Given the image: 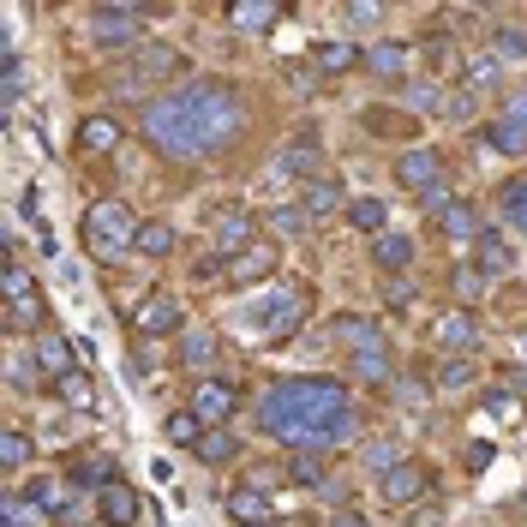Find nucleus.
I'll return each instance as SVG.
<instances>
[{
	"mask_svg": "<svg viewBox=\"0 0 527 527\" xmlns=\"http://www.w3.org/2000/svg\"><path fill=\"white\" fill-rule=\"evenodd\" d=\"M84 42L102 48V54H120V48L132 54V48H144V12L138 6H90Z\"/></svg>",
	"mask_w": 527,
	"mask_h": 527,
	"instance_id": "0eeeda50",
	"label": "nucleus"
},
{
	"mask_svg": "<svg viewBox=\"0 0 527 527\" xmlns=\"http://www.w3.org/2000/svg\"><path fill=\"white\" fill-rule=\"evenodd\" d=\"M138 126H144V144H150L156 156H168V162H210V156H216V150H210V132H204V120H198V108L186 102V90H168V96L144 102V108H138Z\"/></svg>",
	"mask_w": 527,
	"mask_h": 527,
	"instance_id": "f03ea898",
	"label": "nucleus"
},
{
	"mask_svg": "<svg viewBox=\"0 0 527 527\" xmlns=\"http://www.w3.org/2000/svg\"><path fill=\"white\" fill-rule=\"evenodd\" d=\"M180 360L186 366H210L216 360V336L210 330H180Z\"/></svg>",
	"mask_w": 527,
	"mask_h": 527,
	"instance_id": "a19ab883",
	"label": "nucleus"
},
{
	"mask_svg": "<svg viewBox=\"0 0 527 527\" xmlns=\"http://www.w3.org/2000/svg\"><path fill=\"white\" fill-rule=\"evenodd\" d=\"M348 378H360L366 390H390V384H396L390 348H372V354H348Z\"/></svg>",
	"mask_w": 527,
	"mask_h": 527,
	"instance_id": "4be33fe9",
	"label": "nucleus"
},
{
	"mask_svg": "<svg viewBox=\"0 0 527 527\" xmlns=\"http://www.w3.org/2000/svg\"><path fill=\"white\" fill-rule=\"evenodd\" d=\"M180 90H186V102L198 108V120H204V132H210V150H216V156L234 150L240 132H246V102H240V90H234L228 78H192V84H180Z\"/></svg>",
	"mask_w": 527,
	"mask_h": 527,
	"instance_id": "7ed1b4c3",
	"label": "nucleus"
},
{
	"mask_svg": "<svg viewBox=\"0 0 527 527\" xmlns=\"http://www.w3.org/2000/svg\"><path fill=\"white\" fill-rule=\"evenodd\" d=\"M186 408H192L204 426H228V420H234V408H240V390H234L228 378H198V384H192V396H186Z\"/></svg>",
	"mask_w": 527,
	"mask_h": 527,
	"instance_id": "9d476101",
	"label": "nucleus"
},
{
	"mask_svg": "<svg viewBox=\"0 0 527 527\" xmlns=\"http://www.w3.org/2000/svg\"><path fill=\"white\" fill-rule=\"evenodd\" d=\"M312 66L318 72H348V66H366V48H354V42H318Z\"/></svg>",
	"mask_w": 527,
	"mask_h": 527,
	"instance_id": "c756f323",
	"label": "nucleus"
},
{
	"mask_svg": "<svg viewBox=\"0 0 527 527\" xmlns=\"http://www.w3.org/2000/svg\"><path fill=\"white\" fill-rule=\"evenodd\" d=\"M462 78H468V90H474V84H498V78H504V60L486 48V54H474V60L462 66Z\"/></svg>",
	"mask_w": 527,
	"mask_h": 527,
	"instance_id": "a18cd8bd",
	"label": "nucleus"
},
{
	"mask_svg": "<svg viewBox=\"0 0 527 527\" xmlns=\"http://www.w3.org/2000/svg\"><path fill=\"white\" fill-rule=\"evenodd\" d=\"M498 216H504V222L527 240V174H516V180H504V186H498Z\"/></svg>",
	"mask_w": 527,
	"mask_h": 527,
	"instance_id": "bb28decb",
	"label": "nucleus"
},
{
	"mask_svg": "<svg viewBox=\"0 0 527 527\" xmlns=\"http://www.w3.org/2000/svg\"><path fill=\"white\" fill-rule=\"evenodd\" d=\"M486 144L504 150V156H527V114H498L486 126Z\"/></svg>",
	"mask_w": 527,
	"mask_h": 527,
	"instance_id": "a878e982",
	"label": "nucleus"
},
{
	"mask_svg": "<svg viewBox=\"0 0 527 527\" xmlns=\"http://www.w3.org/2000/svg\"><path fill=\"white\" fill-rule=\"evenodd\" d=\"M30 360H36V372H42L48 384H60V378H72V372H78V360H72V342H66L60 330H42V336L30 342Z\"/></svg>",
	"mask_w": 527,
	"mask_h": 527,
	"instance_id": "2eb2a0df",
	"label": "nucleus"
},
{
	"mask_svg": "<svg viewBox=\"0 0 527 527\" xmlns=\"http://www.w3.org/2000/svg\"><path fill=\"white\" fill-rule=\"evenodd\" d=\"M174 246H180V240H174L168 222H144V228H138V258H156V264H162V258H174Z\"/></svg>",
	"mask_w": 527,
	"mask_h": 527,
	"instance_id": "473e14b6",
	"label": "nucleus"
},
{
	"mask_svg": "<svg viewBox=\"0 0 527 527\" xmlns=\"http://www.w3.org/2000/svg\"><path fill=\"white\" fill-rule=\"evenodd\" d=\"M54 396H60L66 408H78V414H96V384H90L84 372H72V378H60V384H54Z\"/></svg>",
	"mask_w": 527,
	"mask_h": 527,
	"instance_id": "e433bc0d",
	"label": "nucleus"
},
{
	"mask_svg": "<svg viewBox=\"0 0 527 527\" xmlns=\"http://www.w3.org/2000/svg\"><path fill=\"white\" fill-rule=\"evenodd\" d=\"M30 456H36L30 432H24V426H6V432H0V468H6V474H24Z\"/></svg>",
	"mask_w": 527,
	"mask_h": 527,
	"instance_id": "7c9ffc66",
	"label": "nucleus"
},
{
	"mask_svg": "<svg viewBox=\"0 0 527 527\" xmlns=\"http://www.w3.org/2000/svg\"><path fill=\"white\" fill-rule=\"evenodd\" d=\"M444 108H450V114H456V120H468V108H474V96H468V90H456V96H450V102H444Z\"/></svg>",
	"mask_w": 527,
	"mask_h": 527,
	"instance_id": "6e6d98bb",
	"label": "nucleus"
},
{
	"mask_svg": "<svg viewBox=\"0 0 527 527\" xmlns=\"http://www.w3.org/2000/svg\"><path fill=\"white\" fill-rule=\"evenodd\" d=\"M492 54H498V60H522L527 66V30L522 24H498V30H492Z\"/></svg>",
	"mask_w": 527,
	"mask_h": 527,
	"instance_id": "37998d69",
	"label": "nucleus"
},
{
	"mask_svg": "<svg viewBox=\"0 0 527 527\" xmlns=\"http://www.w3.org/2000/svg\"><path fill=\"white\" fill-rule=\"evenodd\" d=\"M468 384H474V354H444V360H438V390L456 396V390H468Z\"/></svg>",
	"mask_w": 527,
	"mask_h": 527,
	"instance_id": "72a5a7b5",
	"label": "nucleus"
},
{
	"mask_svg": "<svg viewBox=\"0 0 527 527\" xmlns=\"http://www.w3.org/2000/svg\"><path fill=\"white\" fill-rule=\"evenodd\" d=\"M384 300H390V306H396V312H402V306H414V288H408V282H402V276H396V282H390V288H384Z\"/></svg>",
	"mask_w": 527,
	"mask_h": 527,
	"instance_id": "864d4df0",
	"label": "nucleus"
},
{
	"mask_svg": "<svg viewBox=\"0 0 527 527\" xmlns=\"http://www.w3.org/2000/svg\"><path fill=\"white\" fill-rule=\"evenodd\" d=\"M258 240H264V234H258V216H252L246 204H222V210L210 216V252H216V258L234 264V258H240L246 246H258Z\"/></svg>",
	"mask_w": 527,
	"mask_h": 527,
	"instance_id": "6e6552de",
	"label": "nucleus"
},
{
	"mask_svg": "<svg viewBox=\"0 0 527 527\" xmlns=\"http://www.w3.org/2000/svg\"><path fill=\"white\" fill-rule=\"evenodd\" d=\"M426 492H432V468H426V462H414V456H408L402 468H390V474L378 480V498H384V504H396V510L420 504Z\"/></svg>",
	"mask_w": 527,
	"mask_h": 527,
	"instance_id": "f8f14e48",
	"label": "nucleus"
},
{
	"mask_svg": "<svg viewBox=\"0 0 527 527\" xmlns=\"http://www.w3.org/2000/svg\"><path fill=\"white\" fill-rule=\"evenodd\" d=\"M18 96H24V60H18V48H6L0 54V102L18 108Z\"/></svg>",
	"mask_w": 527,
	"mask_h": 527,
	"instance_id": "4c0bfd02",
	"label": "nucleus"
},
{
	"mask_svg": "<svg viewBox=\"0 0 527 527\" xmlns=\"http://www.w3.org/2000/svg\"><path fill=\"white\" fill-rule=\"evenodd\" d=\"M300 210H306V222H330L336 210H348V192H342V180H336V174H318V180H306V192H300Z\"/></svg>",
	"mask_w": 527,
	"mask_h": 527,
	"instance_id": "f3484780",
	"label": "nucleus"
},
{
	"mask_svg": "<svg viewBox=\"0 0 527 527\" xmlns=\"http://www.w3.org/2000/svg\"><path fill=\"white\" fill-rule=\"evenodd\" d=\"M114 480H120V474H114V456H102V450L72 462V486H96V492H102V486H114Z\"/></svg>",
	"mask_w": 527,
	"mask_h": 527,
	"instance_id": "2f4dec72",
	"label": "nucleus"
},
{
	"mask_svg": "<svg viewBox=\"0 0 527 527\" xmlns=\"http://www.w3.org/2000/svg\"><path fill=\"white\" fill-rule=\"evenodd\" d=\"M132 330H138V342H156V336L186 330V312H180V300H174V294H150V300H138Z\"/></svg>",
	"mask_w": 527,
	"mask_h": 527,
	"instance_id": "9b49d317",
	"label": "nucleus"
},
{
	"mask_svg": "<svg viewBox=\"0 0 527 527\" xmlns=\"http://www.w3.org/2000/svg\"><path fill=\"white\" fill-rule=\"evenodd\" d=\"M222 510H228V516H234L240 527H264V522H276V516H270V498H264L258 486H234V492L222 498Z\"/></svg>",
	"mask_w": 527,
	"mask_h": 527,
	"instance_id": "aec40b11",
	"label": "nucleus"
},
{
	"mask_svg": "<svg viewBox=\"0 0 527 527\" xmlns=\"http://www.w3.org/2000/svg\"><path fill=\"white\" fill-rule=\"evenodd\" d=\"M276 18H282L276 0H234V6H228V24H234V30H270Z\"/></svg>",
	"mask_w": 527,
	"mask_h": 527,
	"instance_id": "cd10ccee",
	"label": "nucleus"
},
{
	"mask_svg": "<svg viewBox=\"0 0 527 527\" xmlns=\"http://www.w3.org/2000/svg\"><path fill=\"white\" fill-rule=\"evenodd\" d=\"M366 132H414V120L408 114H390V108H366Z\"/></svg>",
	"mask_w": 527,
	"mask_h": 527,
	"instance_id": "3c124183",
	"label": "nucleus"
},
{
	"mask_svg": "<svg viewBox=\"0 0 527 527\" xmlns=\"http://www.w3.org/2000/svg\"><path fill=\"white\" fill-rule=\"evenodd\" d=\"M6 330L36 342V336L48 330V324H42V300H36V294H24V300H6Z\"/></svg>",
	"mask_w": 527,
	"mask_h": 527,
	"instance_id": "c85d7f7f",
	"label": "nucleus"
},
{
	"mask_svg": "<svg viewBox=\"0 0 527 527\" xmlns=\"http://www.w3.org/2000/svg\"><path fill=\"white\" fill-rule=\"evenodd\" d=\"M522 510H527V486H522Z\"/></svg>",
	"mask_w": 527,
	"mask_h": 527,
	"instance_id": "bf43d9fd",
	"label": "nucleus"
},
{
	"mask_svg": "<svg viewBox=\"0 0 527 527\" xmlns=\"http://www.w3.org/2000/svg\"><path fill=\"white\" fill-rule=\"evenodd\" d=\"M78 150L84 156H114L120 150V120L114 114H84L78 120Z\"/></svg>",
	"mask_w": 527,
	"mask_h": 527,
	"instance_id": "a211bd4d",
	"label": "nucleus"
},
{
	"mask_svg": "<svg viewBox=\"0 0 527 527\" xmlns=\"http://www.w3.org/2000/svg\"><path fill=\"white\" fill-rule=\"evenodd\" d=\"M348 222H354L360 234H372V240H378V234H384V222H390V210H384V198H354V204H348Z\"/></svg>",
	"mask_w": 527,
	"mask_h": 527,
	"instance_id": "c9c22d12",
	"label": "nucleus"
},
{
	"mask_svg": "<svg viewBox=\"0 0 527 527\" xmlns=\"http://www.w3.org/2000/svg\"><path fill=\"white\" fill-rule=\"evenodd\" d=\"M288 84H294L300 96H318V90H324V78H318L312 60H288Z\"/></svg>",
	"mask_w": 527,
	"mask_h": 527,
	"instance_id": "8fccbe9b",
	"label": "nucleus"
},
{
	"mask_svg": "<svg viewBox=\"0 0 527 527\" xmlns=\"http://www.w3.org/2000/svg\"><path fill=\"white\" fill-rule=\"evenodd\" d=\"M396 180H402L408 192H432V186L444 180V156H438L432 144H414V150L396 156Z\"/></svg>",
	"mask_w": 527,
	"mask_h": 527,
	"instance_id": "ddd939ff",
	"label": "nucleus"
},
{
	"mask_svg": "<svg viewBox=\"0 0 527 527\" xmlns=\"http://www.w3.org/2000/svg\"><path fill=\"white\" fill-rule=\"evenodd\" d=\"M474 252H480V270H486V276H504V270H510V246H504V234H492V228L480 234Z\"/></svg>",
	"mask_w": 527,
	"mask_h": 527,
	"instance_id": "ea45409f",
	"label": "nucleus"
},
{
	"mask_svg": "<svg viewBox=\"0 0 527 527\" xmlns=\"http://www.w3.org/2000/svg\"><path fill=\"white\" fill-rule=\"evenodd\" d=\"M252 420L288 456L294 450H318L324 456V450L360 444V408H354V396H348L342 378H276L258 396Z\"/></svg>",
	"mask_w": 527,
	"mask_h": 527,
	"instance_id": "f257e3e1",
	"label": "nucleus"
},
{
	"mask_svg": "<svg viewBox=\"0 0 527 527\" xmlns=\"http://www.w3.org/2000/svg\"><path fill=\"white\" fill-rule=\"evenodd\" d=\"M312 318V288L306 282H276L252 312H246V330H258L264 342H288L294 330H306Z\"/></svg>",
	"mask_w": 527,
	"mask_h": 527,
	"instance_id": "423d86ee",
	"label": "nucleus"
},
{
	"mask_svg": "<svg viewBox=\"0 0 527 527\" xmlns=\"http://www.w3.org/2000/svg\"><path fill=\"white\" fill-rule=\"evenodd\" d=\"M348 18H354V24H378V18H384V6H372V0H354V6H348Z\"/></svg>",
	"mask_w": 527,
	"mask_h": 527,
	"instance_id": "603ef678",
	"label": "nucleus"
},
{
	"mask_svg": "<svg viewBox=\"0 0 527 527\" xmlns=\"http://www.w3.org/2000/svg\"><path fill=\"white\" fill-rule=\"evenodd\" d=\"M366 72L384 84H408V48L402 42H372L366 48Z\"/></svg>",
	"mask_w": 527,
	"mask_h": 527,
	"instance_id": "412c9836",
	"label": "nucleus"
},
{
	"mask_svg": "<svg viewBox=\"0 0 527 527\" xmlns=\"http://www.w3.org/2000/svg\"><path fill=\"white\" fill-rule=\"evenodd\" d=\"M324 527H366L354 510H336V516H324Z\"/></svg>",
	"mask_w": 527,
	"mask_h": 527,
	"instance_id": "4d7b16f0",
	"label": "nucleus"
},
{
	"mask_svg": "<svg viewBox=\"0 0 527 527\" xmlns=\"http://www.w3.org/2000/svg\"><path fill=\"white\" fill-rule=\"evenodd\" d=\"M372 258H378V270L402 276V270L414 264V234H396V228H384V234L372 240Z\"/></svg>",
	"mask_w": 527,
	"mask_h": 527,
	"instance_id": "5701e85b",
	"label": "nucleus"
},
{
	"mask_svg": "<svg viewBox=\"0 0 527 527\" xmlns=\"http://www.w3.org/2000/svg\"><path fill=\"white\" fill-rule=\"evenodd\" d=\"M180 72H186V54H180L174 42H144V48H132V54L114 66V90L156 102V96H168V84H174Z\"/></svg>",
	"mask_w": 527,
	"mask_h": 527,
	"instance_id": "39448f33",
	"label": "nucleus"
},
{
	"mask_svg": "<svg viewBox=\"0 0 527 527\" xmlns=\"http://www.w3.org/2000/svg\"><path fill=\"white\" fill-rule=\"evenodd\" d=\"M0 288H6V300H24V294H30V270H24L18 252H6V276H0Z\"/></svg>",
	"mask_w": 527,
	"mask_h": 527,
	"instance_id": "09e8293b",
	"label": "nucleus"
},
{
	"mask_svg": "<svg viewBox=\"0 0 527 527\" xmlns=\"http://www.w3.org/2000/svg\"><path fill=\"white\" fill-rule=\"evenodd\" d=\"M276 264H282L276 240H258V246H246V252L228 264V288H252V282H270V276H276Z\"/></svg>",
	"mask_w": 527,
	"mask_h": 527,
	"instance_id": "4468645a",
	"label": "nucleus"
},
{
	"mask_svg": "<svg viewBox=\"0 0 527 527\" xmlns=\"http://www.w3.org/2000/svg\"><path fill=\"white\" fill-rule=\"evenodd\" d=\"M198 438H204V420H198L192 408L168 414V444H198Z\"/></svg>",
	"mask_w": 527,
	"mask_h": 527,
	"instance_id": "49530a36",
	"label": "nucleus"
},
{
	"mask_svg": "<svg viewBox=\"0 0 527 527\" xmlns=\"http://www.w3.org/2000/svg\"><path fill=\"white\" fill-rule=\"evenodd\" d=\"M432 342H438L444 354H474V348H480V312H474V306L438 312V318H432Z\"/></svg>",
	"mask_w": 527,
	"mask_h": 527,
	"instance_id": "1a4fd4ad",
	"label": "nucleus"
},
{
	"mask_svg": "<svg viewBox=\"0 0 527 527\" xmlns=\"http://www.w3.org/2000/svg\"><path fill=\"white\" fill-rule=\"evenodd\" d=\"M192 456H198V462H210V468H228V462L240 456V438H234L228 426H204V438L192 444Z\"/></svg>",
	"mask_w": 527,
	"mask_h": 527,
	"instance_id": "393cba45",
	"label": "nucleus"
},
{
	"mask_svg": "<svg viewBox=\"0 0 527 527\" xmlns=\"http://www.w3.org/2000/svg\"><path fill=\"white\" fill-rule=\"evenodd\" d=\"M0 516H6V522H0V527H42V522H48V516H42L36 504H24L18 492H12V498L0 504Z\"/></svg>",
	"mask_w": 527,
	"mask_h": 527,
	"instance_id": "de8ad7c7",
	"label": "nucleus"
},
{
	"mask_svg": "<svg viewBox=\"0 0 527 527\" xmlns=\"http://www.w3.org/2000/svg\"><path fill=\"white\" fill-rule=\"evenodd\" d=\"M450 288H456V300L468 306V300L486 294V270H480V264H456V270H450Z\"/></svg>",
	"mask_w": 527,
	"mask_h": 527,
	"instance_id": "c03bdc74",
	"label": "nucleus"
},
{
	"mask_svg": "<svg viewBox=\"0 0 527 527\" xmlns=\"http://www.w3.org/2000/svg\"><path fill=\"white\" fill-rule=\"evenodd\" d=\"M288 480L294 486H324V456L318 450H294L288 456Z\"/></svg>",
	"mask_w": 527,
	"mask_h": 527,
	"instance_id": "79ce46f5",
	"label": "nucleus"
},
{
	"mask_svg": "<svg viewBox=\"0 0 527 527\" xmlns=\"http://www.w3.org/2000/svg\"><path fill=\"white\" fill-rule=\"evenodd\" d=\"M264 527H276V522H264Z\"/></svg>",
	"mask_w": 527,
	"mask_h": 527,
	"instance_id": "052dcab7",
	"label": "nucleus"
},
{
	"mask_svg": "<svg viewBox=\"0 0 527 527\" xmlns=\"http://www.w3.org/2000/svg\"><path fill=\"white\" fill-rule=\"evenodd\" d=\"M444 96H438V84H426V90H408V108H438Z\"/></svg>",
	"mask_w": 527,
	"mask_h": 527,
	"instance_id": "5fc2aeb1",
	"label": "nucleus"
},
{
	"mask_svg": "<svg viewBox=\"0 0 527 527\" xmlns=\"http://www.w3.org/2000/svg\"><path fill=\"white\" fill-rule=\"evenodd\" d=\"M360 462H366V474H372V480H384L390 468H402V462H408V450H402V444H390V438H378V444H366V450H360Z\"/></svg>",
	"mask_w": 527,
	"mask_h": 527,
	"instance_id": "f704fd0d",
	"label": "nucleus"
},
{
	"mask_svg": "<svg viewBox=\"0 0 527 527\" xmlns=\"http://www.w3.org/2000/svg\"><path fill=\"white\" fill-rule=\"evenodd\" d=\"M138 216L120 204V198H96L90 210H84V222H78V240H84V252L96 258V264H120L126 252H138Z\"/></svg>",
	"mask_w": 527,
	"mask_h": 527,
	"instance_id": "20e7f679",
	"label": "nucleus"
},
{
	"mask_svg": "<svg viewBox=\"0 0 527 527\" xmlns=\"http://www.w3.org/2000/svg\"><path fill=\"white\" fill-rule=\"evenodd\" d=\"M438 228H444V240H456V246H468V240L480 246V234H486V228H480V210H474V204H462V198L438 216Z\"/></svg>",
	"mask_w": 527,
	"mask_h": 527,
	"instance_id": "b1692460",
	"label": "nucleus"
},
{
	"mask_svg": "<svg viewBox=\"0 0 527 527\" xmlns=\"http://www.w3.org/2000/svg\"><path fill=\"white\" fill-rule=\"evenodd\" d=\"M96 522H102V527H138V522H144V504H138V492H132L126 480L102 486V492H96Z\"/></svg>",
	"mask_w": 527,
	"mask_h": 527,
	"instance_id": "dca6fc26",
	"label": "nucleus"
},
{
	"mask_svg": "<svg viewBox=\"0 0 527 527\" xmlns=\"http://www.w3.org/2000/svg\"><path fill=\"white\" fill-rule=\"evenodd\" d=\"M312 222H306V210L300 204H276L270 216H264V234H282V240H294V234H306Z\"/></svg>",
	"mask_w": 527,
	"mask_h": 527,
	"instance_id": "58836bf2",
	"label": "nucleus"
},
{
	"mask_svg": "<svg viewBox=\"0 0 527 527\" xmlns=\"http://www.w3.org/2000/svg\"><path fill=\"white\" fill-rule=\"evenodd\" d=\"M330 336H336L348 354H372V348H384L378 324H372V318H360V312H342V318H330Z\"/></svg>",
	"mask_w": 527,
	"mask_h": 527,
	"instance_id": "6ab92c4d",
	"label": "nucleus"
},
{
	"mask_svg": "<svg viewBox=\"0 0 527 527\" xmlns=\"http://www.w3.org/2000/svg\"><path fill=\"white\" fill-rule=\"evenodd\" d=\"M516 354H522V360H527V324H522V330H516Z\"/></svg>",
	"mask_w": 527,
	"mask_h": 527,
	"instance_id": "13d9d810",
	"label": "nucleus"
}]
</instances>
